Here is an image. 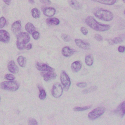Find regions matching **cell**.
I'll return each instance as SVG.
<instances>
[{"label": "cell", "instance_id": "cell-1", "mask_svg": "<svg viewBox=\"0 0 125 125\" xmlns=\"http://www.w3.org/2000/svg\"><path fill=\"white\" fill-rule=\"evenodd\" d=\"M85 23L87 25L94 30L104 32L109 30L110 28L109 25L102 24L98 22L93 17L89 16L86 18Z\"/></svg>", "mask_w": 125, "mask_h": 125}, {"label": "cell", "instance_id": "cell-2", "mask_svg": "<svg viewBox=\"0 0 125 125\" xmlns=\"http://www.w3.org/2000/svg\"><path fill=\"white\" fill-rule=\"evenodd\" d=\"M94 14L96 18L105 21H112L114 17L113 14L111 11L102 9H95Z\"/></svg>", "mask_w": 125, "mask_h": 125}, {"label": "cell", "instance_id": "cell-3", "mask_svg": "<svg viewBox=\"0 0 125 125\" xmlns=\"http://www.w3.org/2000/svg\"><path fill=\"white\" fill-rule=\"evenodd\" d=\"M30 37L29 34L26 32H21L18 35L17 41V48L20 50L25 49L26 44L29 42Z\"/></svg>", "mask_w": 125, "mask_h": 125}, {"label": "cell", "instance_id": "cell-4", "mask_svg": "<svg viewBox=\"0 0 125 125\" xmlns=\"http://www.w3.org/2000/svg\"><path fill=\"white\" fill-rule=\"evenodd\" d=\"M20 86L19 83L16 81L3 82L0 84V87L2 89L12 91L18 90Z\"/></svg>", "mask_w": 125, "mask_h": 125}, {"label": "cell", "instance_id": "cell-5", "mask_svg": "<svg viewBox=\"0 0 125 125\" xmlns=\"http://www.w3.org/2000/svg\"><path fill=\"white\" fill-rule=\"evenodd\" d=\"M105 110L106 109L104 107H97L89 113L88 115V118L92 120H95L103 115Z\"/></svg>", "mask_w": 125, "mask_h": 125}, {"label": "cell", "instance_id": "cell-6", "mask_svg": "<svg viewBox=\"0 0 125 125\" xmlns=\"http://www.w3.org/2000/svg\"><path fill=\"white\" fill-rule=\"evenodd\" d=\"M60 79L65 91H68L71 85L70 78L65 71H62L61 74Z\"/></svg>", "mask_w": 125, "mask_h": 125}, {"label": "cell", "instance_id": "cell-7", "mask_svg": "<svg viewBox=\"0 0 125 125\" xmlns=\"http://www.w3.org/2000/svg\"><path fill=\"white\" fill-rule=\"evenodd\" d=\"M62 88L61 85L58 83H54L52 86V93L54 98H58L61 96L63 94Z\"/></svg>", "mask_w": 125, "mask_h": 125}, {"label": "cell", "instance_id": "cell-8", "mask_svg": "<svg viewBox=\"0 0 125 125\" xmlns=\"http://www.w3.org/2000/svg\"><path fill=\"white\" fill-rule=\"evenodd\" d=\"M36 66L37 69L39 71L47 72H54L55 71L54 69L45 63L38 62L36 63Z\"/></svg>", "mask_w": 125, "mask_h": 125}, {"label": "cell", "instance_id": "cell-9", "mask_svg": "<svg viewBox=\"0 0 125 125\" xmlns=\"http://www.w3.org/2000/svg\"><path fill=\"white\" fill-rule=\"evenodd\" d=\"M45 81H49L54 79L57 77V74L53 72H43L41 73Z\"/></svg>", "mask_w": 125, "mask_h": 125}, {"label": "cell", "instance_id": "cell-10", "mask_svg": "<svg viewBox=\"0 0 125 125\" xmlns=\"http://www.w3.org/2000/svg\"><path fill=\"white\" fill-rule=\"evenodd\" d=\"M10 39V34L8 32L4 30H0V42L7 43L9 42Z\"/></svg>", "mask_w": 125, "mask_h": 125}, {"label": "cell", "instance_id": "cell-11", "mask_svg": "<svg viewBox=\"0 0 125 125\" xmlns=\"http://www.w3.org/2000/svg\"><path fill=\"white\" fill-rule=\"evenodd\" d=\"M113 112L115 114L120 115L121 117H123L125 115V102L121 103Z\"/></svg>", "mask_w": 125, "mask_h": 125}, {"label": "cell", "instance_id": "cell-12", "mask_svg": "<svg viewBox=\"0 0 125 125\" xmlns=\"http://www.w3.org/2000/svg\"><path fill=\"white\" fill-rule=\"evenodd\" d=\"M75 42L79 47L83 49L88 50L90 47V43L85 42L81 39H75Z\"/></svg>", "mask_w": 125, "mask_h": 125}, {"label": "cell", "instance_id": "cell-13", "mask_svg": "<svg viewBox=\"0 0 125 125\" xmlns=\"http://www.w3.org/2000/svg\"><path fill=\"white\" fill-rule=\"evenodd\" d=\"M8 69L9 71L13 74H17L19 72V69L14 61H11L8 64Z\"/></svg>", "mask_w": 125, "mask_h": 125}, {"label": "cell", "instance_id": "cell-14", "mask_svg": "<svg viewBox=\"0 0 125 125\" xmlns=\"http://www.w3.org/2000/svg\"><path fill=\"white\" fill-rule=\"evenodd\" d=\"M21 28V23L20 21H17L13 23L11 26V30L15 34H18Z\"/></svg>", "mask_w": 125, "mask_h": 125}, {"label": "cell", "instance_id": "cell-15", "mask_svg": "<svg viewBox=\"0 0 125 125\" xmlns=\"http://www.w3.org/2000/svg\"><path fill=\"white\" fill-rule=\"evenodd\" d=\"M56 12V10L54 8L51 7L46 8L43 10L44 14L48 17L53 16L55 14Z\"/></svg>", "mask_w": 125, "mask_h": 125}, {"label": "cell", "instance_id": "cell-16", "mask_svg": "<svg viewBox=\"0 0 125 125\" xmlns=\"http://www.w3.org/2000/svg\"><path fill=\"white\" fill-rule=\"evenodd\" d=\"M62 54L66 57H69L73 54L74 51L69 47H65L62 50Z\"/></svg>", "mask_w": 125, "mask_h": 125}, {"label": "cell", "instance_id": "cell-17", "mask_svg": "<svg viewBox=\"0 0 125 125\" xmlns=\"http://www.w3.org/2000/svg\"><path fill=\"white\" fill-rule=\"evenodd\" d=\"M69 4L74 10H79L81 8V5L76 0H69Z\"/></svg>", "mask_w": 125, "mask_h": 125}, {"label": "cell", "instance_id": "cell-18", "mask_svg": "<svg viewBox=\"0 0 125 125\" xmlns=\"http://www.w3.org/2000/svg\"><path fill=\"white\" fill-rule=\"evenodd\" d=\"M82 67V63L79 61H75L72 64V69L74 72H77L79 71Z\"/></svg>", "mask_w": 125, "mask_h": 125}, {"label": "cell", "instance_id": "cell-19", "mask_svg": "<svg viewBox=\"0 0 125 125\" xmlns=\"http://www.w3.org/2000/svg\"><path fill=\"white\" fill-rule=\"evenodd\" d=\"M96 2L99 3L104 5H112L116 2L117 0H92Z\"/></svg>", "mask_w": 125, "mask_h": 125}, {"label": "cell", "instance_id": "cell-20", "mask_svg": "<svg viewBox=\"0 0 125 125\" xmlns=\"http://www.w3.org/2000/svg\"><path fill=\"white\" fill-rule=\"evenodd\" d=\"M47 23L49 25H58L60 23V20L56 18H49L46 20Z\"/></svg>", "mask_w": 125, "mask_h": 125}, {"label": "cell", "instance_id": "cell-21", "mask_svg": "<svg viewBox=\"0 0 125 125\" xmlns=\"http://www.w3.org/2000/svg\"><path fill=\"white\" fill-rule=\"evenodd\" d=\"M25 28L26 31L30 34H32L36 30L34 25L31 22H28L26 25Z\"/></svg>", "mask_w": 125, "mask_h": 125}, {"label": "cell", "instance_id": "cell-22", "mask_svg": "<svg viewBox=\"0 0 125 125\" xmlns=\"http://www.w3.org/2000/svg\"><path fill=\"white\" fill-rule=\"evenodd\" d=\"M17 62L20 66L24 68L26 66L27 62V59L23 56H20L18 58Z\"/></svg>", "mask_w": 125, "mask_h": 125}, {"label": "cell", "instance_id": "cell-23", "mask_svg": "<svg viewBox=\"0 0 125 125\" xmlns=\"http://www.w3.org/2000/svg\"><path fill=\"white\" fill-rule=\"evenodd\" d=\"M93 57L92 55H88L86 56L85 58V62L86 65L88 66H91L93 65Z\"/></svg>", "mask_w": 125, "mask_h": 125}, {"label": "cell", "instance_id": "cell-24", "mask_svg": "<svg viewBox=\"0 0 125 125\" xmlns=\"http://www.w3.org/2000/svg\"><path fill=\"white\" fill-rule=\"evenodd\" d=\"M32 16L34 19H38L41 16V12L40 10L36 8L33 9L31 11Z\"/></svg>", "mask_w": 125, "mask_h": 125}, {"label": "cell", "instance_id": "cell-25", "mask_svg": "<svg viewBox=\"0 0 125 125\" xmlns=\"http://www.w3.org/2000/svg\"><path fill=\"white\" fill-rule=\"evenodd\" d=\"M38 87L39 91H40V94L39 95V98L41 100H44L46 97V94L45 90L39 85Z\"/></svg>", "mask_w": 125, "mask_h": 125}, {"label": "cell", "instance_id": "cell-26", "mask_svg": "<svg viewBox=\"0 0 125 125\" xmlns=\"http://www.w3.org/2000/svg\"><path fill=\"white\" fill-rule=\"evenodd\" d=\"M98 89V87L96 86H94L88 88L87 89L83 90L82 91V93L84 94H87L90 93L92 92H94L96 90Z\"/></svg>", "mask_w": 125, "mask_h": 125}, {"label": "cell", "instance_id": "cell-27", "mask_svg": "<svg viewBox=\"0 0 125 125\" xmlns=\"http://www.w3.org/2000/svg\"><path fill=\"white\" fill-rule=\"evenodd\" d=\"M92 106H86L83 107H76L73 109L75 111H82L86 110L89 109L90 108H91Z\"/></svg>", "mask_w": 125, "mask_h": 125}, {"label": "cell", "instance_id": "cell-28", "mask_svg": "<svg viewBox=\"0 0 125 125\" xmlns=\"http://www.w3.org/2000/svg\"><path fill=\"white\" fill-rule=\"evenodd\" d=\"M6 24V20L5 17H2L0 18V28H2Z\"/></svg>", "mask_w": 125, "mask_h": 125}, {"label": "cell", "instance_id": "cell-29", "mask_svg": "<svg viewBox=\"0 0 125 125\" xmlns=\"http://www.w3.org/2000/svg\"><path fill=\"white\" fill-rule=\"evenodd\" d=\"M5 79L7 80L13 81L15 79V77L14 75L11 74H6L5 76Z\"/></svg>", "mask_w": 125, "mask_h": 125}, {"label": "cell", "instance_id": "cell-30", "mask_svg": "<svg viewBox=\"0 0 125 125\" xmlns=\"http://www.w3.org/2000/svg\"><path fill=\"white\" fill-rule=\"evenodd\" d=\"M114 44H118L120 43L121 42H123V38L120 37H117V38H114L113 39Z\"/></svg>", "mask_w": 125, "mask_h": 125}, {"label": "cell", "instance_id": "cell-31", "mask_svg": "<svg viewBox=\"0 0 125 125\" xmlns=\"http://www.w3.org/2000/svg\"><path fill=\"white\" fill-rule=\"evenodd\" d=\"M61 38L65 42H69L71 41V38L70 36L66 34H63L61 36Z\"/></svg>", "mask_w": 125, "mask_h": 125}, {"label": "cell", "instance_id": "cell-32", "mask_svg": "<svg viewBox=\"0 0 125 125\" xmlns=\"http://www.w3.org/2000/svg\"><path fill=\"white\" fill-rule=\"evenodd\" d=\"M28 123L29 125H38V122L35 119L32 118H30L28 120Z\"/></svg>", "mask_w": 125, "mask_h": 125}, {"label": "cell", "instance_id": "cell-33", "mask_svg": "<svg viewBox=\"0 0 125 125\" xmlns=\"http://www.w3.org/2000/svg\"><path fill=\"white\" fill-rule=\"evenodd\" d=\"M32 35L33 38L35 40H38L40 37V33H39V32H37V31H34L32 33Z\"/></svg>", "mask_w": 125, "mask_h": 125}, {"label": "cell", "instance_id": "cell-34", "mask_svg": "<svg viewBox=\"0 0 125 125\" xmlns=\"http://www.w3.org/2000/svg\"><path fill=\"white\" fill-rule=\"evenodd\" d=\"M80 31L82 33L85 35H86L88 33V31L87 29L84 27H82L80 29Z\"/></svg>", "mask_w": 125, "mask_h": 125}, {"label": "cell", "instance_id": "cell-35", "mask_svg": "<svg viewBox=\"0 0 125 125\" xmlns=\"http://www.w3.org/2000/svg\"><path fill=\"white\" fill-rule=\"evenodd\" d=\"M79 87L81 88H83L87 86V83H79L76 84Z\"/></svg>", "mask_w": 125, "mask_h": 125}, {"label": "cell", "instance_id": "cell-36", "mask_svg": "<svg viewBox=\"0 0 125 125\" xmlns=\"http://www.w3.org/2000/svg\"><path fill=\"white\" fill-rule=\"evenodd\" d=\"M95 38L99 42H101L103 40V37L99 34H96L95 35Z\"/></svg>", "mask_w": 125, "mask_h": 125}, {"label": "cell", "instance_id": "cell-37", "mask_svg": "<svg viewBox=\"0 0 125 125\" xmlns=\"http://www.w3.org/2000/svg\"><path fill=\"white\" fill-rule=\"evenodd\" d=\"M40 2L43 4L46 5H50L52 2L50 0H40Z\"/></svg>", "mask_w": 125, "mask_h": 125}, {"label": "cell", "instance_id": "cell-38", "mask_svg": "<svg viewBox=\"0 0 125 125\" xmlns=\"http://www.w3.org/2000/svg\"><path fill=\"white\" fill-rule=\"evenodd\" d=\"M125 47L124 46H120L118 48V51L120 52H124L125 51Z\"/></svg>", "mask_w": 125, "mask_h": 125}, {"label": "cell", "instance_id": "cell-39", "mask_svg": "<svg viewBox=\"0 0 125 125\" xmlns=\"http://www.w3.org/2000/svg\"><path fill=\"white\" fill-rule=\"evenodd\" d=\"M3 1L6 4L9 5L11 2V0H3Z\"/></svg>", "mask_w": 125, "mask_h": 125}, {"label": "cell", "instance_id": "cell-40", "mask_svg": "<svg viewBox=\"0 0 125 125\" xmlns=\"http://www.w3.org/2000/svg\"><path fill=\"white\" fill-rule=\"evenodd\" d=\"M32 44L30 43L27 46L26 49L27 50H30L32 49Z\"/></svg>", "mask_w": 125, "mask_h": 125}, {"label": "cell", "instance_id": "cell-41", "mask_svg": "<svg viewBox=\"0 0 125 125\" xmlns=\"http://www.w3.org/2000/svg\"><path fill=\"white\" fill-rule=\"evenodd\" d=\"M107 41H108V43H109V44H110V45H113V44H114V42H113V39H108Z\"/></svg>", "mask_w": 125, "mask_h": 125}, {"label": "cell", "instance_id": "cell-42", "mask_svg": "<svg viewBox=\"0 0 125 125\" xmlns=\"http://www.w3.org/2000/svg\"><path fill=\"white\" fill-rule=\"evenodd\" d=\"M29 2L32 4H33L35 3V1L34 0H28Z\"/></svg>", "mask_w": 125, "mask_h": 125}, {"label": "cell", "instance_id": "cell-43", "mask_svg": "<svg viewBox=\"0 0 125 125\" xmlns=\"http://www.w3.org/2000/svg\"><path fill=\"white\" fill-rule=\"evenodd\" d=\"M123 1L125 3V0H123Z\"/></svg>", "mask_w": 125, "mask_h": 125}, {"label": "cell", "instance_id": "cell-44", "mask_svg": "<svg viewBox=\"0 0 125 125\" xmlns=\"http://www.w3.org/2000/svg\"></svg>", "mask_w": 125, "mask_h": 125}]
</instances>
